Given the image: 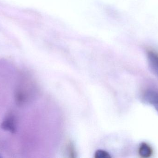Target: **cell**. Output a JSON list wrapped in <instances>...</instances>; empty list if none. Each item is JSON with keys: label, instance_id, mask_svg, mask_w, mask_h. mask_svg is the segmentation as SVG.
<instances>
[{"label": "cell", "instance_id": "obj_1", "mask_svg": "<svg viewBox=\"0 0 158 158\" xmlns=\"http://www.w3.org/2000/svg\"><path fill=\"white\" fill-rule=\"evenodd\" d=\"M143 102L154 108L158 113V92L149 89L144 92L143 96Z\"/></svg>", "mask_w": 158, "mask_h": 158}, {"label": "cell", "instance_id": "obj_2", "mask_svg": "<svg viewBox=\"0 0 158 158\" xmlns=\"http://www.w3.org/2000/svg\"><path fill=\"white\" fill-rule=\"evenodd\" d=\"M148 65L151 71L158 78V53L153 50L147 52Z\"/></svg>", "mask_w": 158, "mask_h": 158}, {"label": "cell", "instance_id": "obj_3", "mask_svg": "<svg viewBox=\"0 0 158 158\" xmlns=\"http://www.w3.org/2000/svg\"><path fill=\"white\" fill-rule=\"evenodd\" d=\"M153 150L151 147L146 143H142L139 148V155L142 157L147 158L152 156Z\"/></svg>", "mask_w": 158, "mask_h": 158}, {"label": "cell", "instance_id": "obj_4", "mask_svg": "<svg viewBox=\"0 0 158 158\" xmlns=\"http://www.w3.org/2000/svg\"><path fill=\"white\" fill-rule=\"evenodd\" d=\"M3 129L11 133H15L16 130L14 120L11 118H8L5 120L2 124Z\"/></svg>", "mask_w": 158, "mask_h": 158}, {"label": "cell", "instance_id": "obj_5", "mask_svg": "<svg viewBox=\"0 0 158 158\" xmlns=\"http://www.w3.org/2000/svg\"><path fill=\"white\" fill-rule=\"evenodd\" d=\"M94 157L95 158H110L111 156L109 153H108L106 151L99 149L96 151Z\"/></svg>", "mask_w": 158, "mask_h": 158}]
</instances>
